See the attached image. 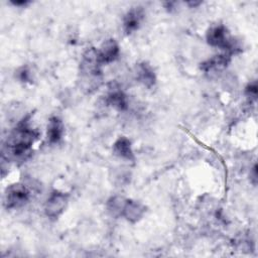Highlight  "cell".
<instances>
[{
  "label": "cell",
  "mask_w": 258,
  "mask_h": 258,
  "mask_svg": "<svg viewBox=\"0 0 258 258\" xmlns=\"http://www.w3.org/2000/svg\"><path fill=\"white\" fill-rule=\"evenodd\" d=\"M29 120V116L23 117L10 131L3 144L2 158L21 159L30 153L39 132L30 126Z\"/></svg>",
  "instance_id": "cell-1"
},
{
  "label": "cell",
  "mask_w": 258,
  "mask_h": 258,
  "mask_svg": "<svg viewBox=\"0 0 258 258\" xmlns=\"http://www.w3.org/2000/svg\"><path fill=\"white\" fill-rule=\"evenodd\" d=\"M102 62L98 48L88 47L82 54L80 62V75L85 89L95 90L102 81Z\"/></svg>",
  "instance_id": "cell-2"
},
{
  "label": "cell",
  "mask_w": 258,
  "mask_h": 258,
  "mask_svg": "<svg viewBox=\"0 0 258 258\" xmlns=\"http://www.w3.org/2000/svg\"><path fill=\"white\" fill-rule=\"evenodd\" d=\"M206 40L209 45L218 47L231 56L241 50L238 40L230 34L227 26L222 23L213 24L208 28L206 32Z\"/></svg>",
  "instance_id": "cell-3"
},
{
  "label": "cell",
  "mask_w": 258,
  "mask_h": 258,
  "mask_svg": "<svg viewBox=\"0 0 258 258\" xmlns=\"http://www.w3.org/2000/svg\"><path fill=\"white\" fill-rule=\"evenodd\" d=\"M30 200L29 188L21 182L8 185L3 195V205L7 210H15L25 206Z\"/></svg>",
  "instance_id": "cell-4"
},
{
  "label": "cell",
  "mask_w": 258,
  "mask_h": 258,
  "mask_svg": "<svg viewBox=\"0 0 258 258\" xmlns=\"http://www.w3.org/2000/svg\"><path fill=\"white\" fill-rule=\"evenodd\" d=\"M68 204V194L60 190H53L44 203V214L49 219H57L64 212Z\"/></svg>",
  "instance_id": "cell-5"
},
{
  "label": "cell",
  "mask_w": 258,
  "mask_h": 258,
  "mask_svg": "<svg viewBox=\"0 0 258 258\" xmlns=\"http://www.w3.org/2000/svg\"><path fill=\"white\" fill-rule=\"evenodd\" d=\"M134 76L136 81L147 89L153 88L157 81L153 68L146 61H141L135 64Z\"/></svg>",
  "instance_id": "cell-6"
},
{
  "label": "cell",
  "mask_w": 258,
  "mask_h": 258,
  "mask_svg": "<svg viewBox=\"0 0 258 258\" xmlns=\"http://www.w3.org/2000/svg\"><path fill=\"white\" fill-rule=\"evenodd\" d=\"M146 213V206L137 200L127 199L122 212V217L129 223L139 222Z\"/></svg>",
  "instance_id": "cell-7"
},
{
  "label": "cell",
  "mask_w": 258,
  "mask_h": 258,
  "mask_svg": "<svg viewBox=\"0 0 258 258\" xmlns=\"http://www.w3.org/2000/svg\"><path fill=\"white\" fill-rule=\"evenodd\" d=\"M144 18V10L142 7L136 6L129 9L123 17V31L125 34L130 35L138 30Z\"/></svg>",
  "instance_id": "cell-8"
},
{
  "label": "cell",
  "mask_w": 258,
  "mask_h": 258,
  "mask_svg": "<svg viewBox=\"0 0 258 258\" xmlns=\"http://www.w3.org/2000/svg\"><path fill=\"white\" fill-rule=\"evenodd\" d=\"M231 61V55L226 52L215 54L201 63V70L207 74H216L224 71Z\"/></svg>",
  "instance_id": "cell-9"
},
{
  "label": "cell",
  "mask_w": 258,
  "mask_h": 258,
  "mask_svg": "<svg viewBox=\"0 0 258 258\" xmlns=\"http://www.w3.org/2000/svg\"><path fill=\"white\" fill-rule=\"evenodd\" d=\"M99 57L102 64H108L115 61L120 54V46L115 38H108L98 48Z\"/></svg>",
  "instance_id": "cell-10"
},
{
  "label": "cell",
  "mask_w": 258,
  "mask_h": 258,
  "mask_svg": "<svg viewBox=\"0 0 258 258\" xmlns=\"http://www.w3.org/2000/svg\"><path fill=\"white\" fill-rule=\"evenodd\" d=\"M113 154L126 161H134L135 155L132 148V143L126 136H119L113 143L112 146Z\"/></svg>",
  "instance_id": "cell-11"
},
{
  "label": "cell",
  "mask_w": 258,
  "mask_h": 258,
  "mask_svg": "<svg viewBox=\"0 0 258 258\" xmlns=\"http://www.w3.org/2000/svg\"><path fill=\"white\" fill-rule=\"evenodd\" d=\"M106 103L108 104V106L120 112L126 111L129 105L127 95L120 88L117 87H113L110 89L106 96Z\"/></svg>",
  "instance_id": "cell-12"
},
{
  "label": "cell",
  "mask_w": 258,
  "mask_h": 258,
  "mask_svg": "<svg viewBox=\"0 0 258 258\" xmlns=\"http://www.w3.org/2000/svg\"><path fill=\"white\" fill-rule=\"evenodd\" d=\"M64 133V126L62 121L56 117L52 116L49 118L46 126V140L49 144H57Z\"/></svg>",
  "instance_id": "cell-13"
},
{
  "label": "cell",
  "mask_w": 258,
  "mask_h": 258,
  "mask_svg": "<svg viewBox=\"0 0 258 258\" xmlns=\"http://www.w3.org/2000/svg\"><path fill=\"white\" fill-rule=\"evenodd\" d=\"M126 198L121 196H113L106 203V210L108 214L113 218L122 217V212L126 202Z\"/></svg>",
  "instance_id": "cell-14"
},
{
  "label": "cell",
  "mask_w": 258,
  "mask_h": 258,
  "mask_svg": "<svg viewBox=\"0 0 258 258\" xmlns=\"http://www.w3.org/2000/svg\"><path fill=\"white\" fill-rule=\"evenodd\" d=\"M257 93H258V86L256 81H252L247 84L244 90V94L249 102H255L257 100Z\"/></svg>",
  "instance_id": "cell-15"
},
{
  "label": "cell",
  "mask_w": 258,
  "mask_h": 258,
  "mask_svg": "<svg viewBox=\"0 0 258 258\" xmlns=\"http://www.w3.org/2000/svg\"><path fill=\"white\" fill-rule=\"evenodd\" d=\"M15 77L17 78V80H19L22 83H30L31 82L30 70L27 67H25V66L20 67L15 72Z\"/></svg>",
  "instance_id": "cell-16"
},
{
  "label": "cell",
  "mask_w": 258,
  "mask_h": 258,
  "mask_svg": "<svg viewBox=\"0 0 258 258\" xmlns=\"http://www.w3.org/2000/svg\"><path fill=\"white\" fill-rule=\"evenodd\" d=\"M250 180L254 185H256V183H257V165H256V163L254 164L253 168L250 171Z\"/></svg>",
  "instance_id": "cell-17"
},
{
  "label": "cell",
  "mask_w": 258,
  "mask_h": 258,
  "mask_svg": "<svg viewBox=\"0 0 258 258\" xmlns=\"http://www.w3.org/2000/svg\"><path fill=\"white\" fill-rule=\"evenodd\" d=\"M30 2L27 0H21V1H11V4H13L14 6H18V7H22V6H26L28 5Z\"/></svg>",
  "instance_id": "cell-18"
}]
</instances>
